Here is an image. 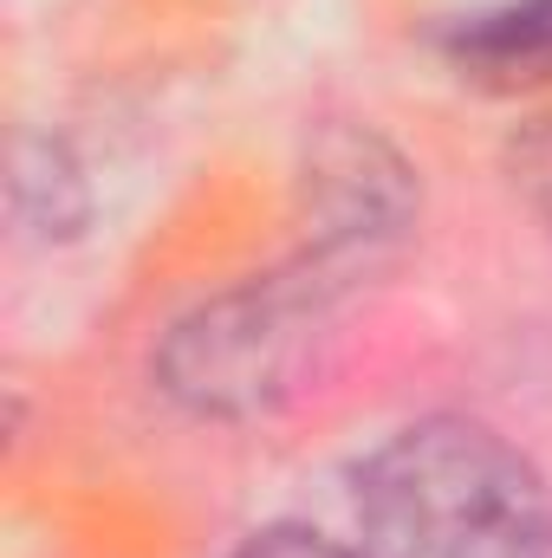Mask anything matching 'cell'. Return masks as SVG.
I'll return each mask as SVG.
<instances>
[{"instance_id": "obj_1", "label": "cell", "mask_w": 552, "mask_h": 558, "mask_svg": "<svg viewBox=\"0 0 552 558\" xmlns=\"http://www.w3.org/2000/svg\"><path fill=\"white\" fill-rule=\"evenodd\" d=\"M364 558H552V494L488 422L422 416L358 474Z\"/></svg>"}, {"instance_id": "obj_2", "label": "cell", "mask_w": 552, "mask_h": 558, "mask_svg": "<svg viewBox=\"0 0 552 558\" xmlns=\"http://www.w3.org/2000/svg\"><path fill=\"white\" fill-rule=\"evenodd\" d=\"M442 52L481 92H540L552 85V0H507L468 13L448 26Z\"/></svg>"}, {"instance_id": "obj_4", "label": "cell", "mask_w": 552, "mask_h": 558, "mask_svg": "<svg viewBox=\"0 0 552 558\" xmlns=\"http://www.w3.org/2000/svg\"><path fill=\"white\" fill-rule=\"evenodd\" d=\"M228 558H364V553H351V546H338V539H325L312 526H267L248 546H235Z\"/></svg>"}, {"instance_id": "obj_3", "label": "cell", "mask_w": 552, "mask_h": 558, "mask_svg": "<svg viewBox=\"0 0 552 558\" xmlns=\"http://www.w3.org/2000/svg\"><path fill=\"white\" fill-rule=\"evenodd\" d=\"M507 175H514L520 202L552 228V118H533L520 137L507 143Z\"/></svg>"}]
</instances>
